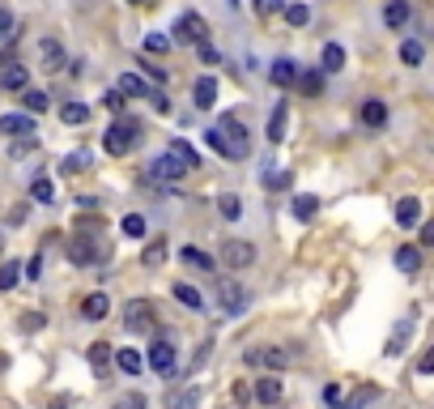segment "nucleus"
I'll return each mask as SVG.
<instances>
[{"mask_svg":"<svg viewBox=\"0 0 434 409\" xmlns=\"http://www.w3.org/2000/svg\"><path fill=\"white\" fill-rule=\"evenodd\" d=\"M222 265H226L230 273H243V269L256 265V248H251L247 239H226V243H222Z\"/></svg>","mask_w":434,"mask_h":409,"instance_id":"423d86ee","label":"nucleus"},{"mask_svg":"<svg viewBox=\"0 0 434 409\" xmlns=\"http://www.w3.org/2000/svg\"><path fill=\"white\" fill-rule=\"evenodd\" d=\"M119 230H124L128 239H145V230H149V226H145V218H141V213H124V218H119Z\"/></svg>","mask_w":434,"mask_h":409,"instance_id":"4c0bfd02","label":"nucleus"},{"mask_svg":"<svg viewBox=\"0 0 434 409\" xmlns=\"http://www.w3.org/2000/svg\"><path fill=\"white\" fill-rule=\"evenodd\" d=\"M0 243H4V235H0Z\"/></svg>","mask_w":434,"mask_h":409,"instance_id":"338daca9","label":"nucleus"},{"mask_svg":"<svg viewBox=\"0 0 434 409\" xmlns=\"http://www.w3.org/2000/svg\"><path fill=\"white\" fill-rule=\"evenodd\" d=\"M188 175V166L175 158V154H158L153 162H149V179H166V184H179Z\"/></svg>","mask_w":434,"mask_h":409,"instance_id":"9d476101","label":"nucleus"},{"mask_svg":"<svg viewBox=\"0 0 434 409\" xmlns=\"http://www.w3.org/2000/svg\"><path fill=\"white\" fill-rule=\"evenodd\" d=\"M392 260H396V269H401L405 277H413V273H422V248H413V243H401Z\"/></svg>","mask_w":434,"mask_h":409,"instance_id":"4be33fe9","label":"nucleus"},{"mask_svg":"<svg viewBox=\"0 0 434 409\" xmlns=\"http://www.w3.org/2000/svg\"><path fill=\"white\" fill-rule=\"evenodd\" d=\"M166 256H170V243H166V235H158V239H149V243H145L141 265H145V269H158V265H166Z\"/></svg>","mask_w":434,"mask_h":409,"instance_id":"5701e85b","label":"nucleus"},{"mask_svg":"<svg viewBox=\"0 0 434 409\" xmlns=\"http://www.w3.org/2000/svg\"><path fill=\"white\" fill-rule=\"evenodd\" d=\"M124 324H128V333H158V307L149 303V299H132L128 303V312H124Z\"/></svg>","mask_w":434,"mask_h":409,"instance_id":"20e7f679","label":"nucleus"},{"mask_svg":"<svg viewBox=\"0 0 434 409\" xmlns=\"http://www.w3.org/2000/svg\"><path fill=\"white\" fill-rule=\"evenodd\" d=\"M30 196H34L38 205H51V201H55V188H51V179H34V184H30Z\"/></svg>","mask_w":434,"mask_h":409,"instance_id":"a18cd8bd","label":"nucleus"},{"mask_svg":"<svg viewBox=\"0 0 434 409\" xmlns=\"http://www.w3.org/2000/svg\"><path fill=\"white\" fill-rule=\"evenodd\" d=\"M102 107H107V111H115V115H119V111H124V107H128V98H124V94H119V90H107V94H102Z\"/></svg>","mask_w":434,"mask_h":409,"instance_id":"8fccbe9b","label":"nucleus"},{"mask_svg":"<svg viewBox=\"0 0 434 409\" xmlns=\"http://www.w3.org/2000/svg\"><path fill=\"white\" fill-rule=\"evenodd\" d=\"M107 316H111V299H107L102 290L81 299V320H107Z\"/></svg>","mask_w":434,"mask_h":409,"instance_id":"b1692460","label":"nucleus"},{"mask_svg":"<svg viewBox=\"0 0 434 409\" xmlns=\"http://www.w3.org/2000/svg\"><path fill=\"white\" fill-rule=\"evenodd\" d=\"M418 222H422V201H418V196H401V201H396V226L413 230Z\"/></svg>","mask_w":434,"mask_h":409,"instance_id":"412c9836","label":"nucleus"},{"mask_svg":"<svg viewBox=\"0 0 434 409\" xmlns=\"http://www.w3.org/2000/svg\"><path fill=\"white\" fill-rule=\"evenodd\" d=\"M286 124H290V102H277L273 115H268V128H264L268 145H281V141H286Z\"/></svg>","mask_w":434,"mask_h":409,"instance_id":"dca6fc26","label":"nucleus"},{"mask_svg":"<svg viewBox=\"0 0 434 409\" xmlns=\"http://www.w3.org/2000/svg\"><path fill=\"white\" fill-rule=\"evenodd\" d=\"M0 90H4V94H21V90H30V68H26V64H9V68L0 73Z\"/></svg>","mask_w":434,"mask_h":409,"instance_id":"6ab92c4d","label":"nucleus"},{"mask_svg":"<svg viewBox=\"0 0 434 409\" xmlns=\"http://www.w3.org/2000/svg\"><path fill=\"white\" fill-rule=\"evenodd\" d=\"M34 329H43V316H21V333H34Z\"/></svg>","mask_w":434,"mask_h":409,"instance_id":"bf43d9fd","label":"nucleus"},{"mask_svg":"<svg viewBox=\"0 0 434 409\" xmlns=\"http://www.w3.org/2000/svg\"><path fill=\"white\" fill-rule=\"evenodd\" d=\"M175 43H170V34H162V30H153V34H145V51L149 55H166Z\"/></svg>","mask_w":434,"mask_h":409,"instance_id":"58836bf2","label":"nucleus"},{"mask_svg":"<svg viewBox=\"0 0 434 409\" xmlns=\"http://www.w3.org/2000/svg\"><path fill=\"white\" fill-rule=\"evenodd\" d=\"M136 68H145V77H149V85H166V68H158V64H149V60H141Z\"/></svg>","mask_w":434,"mask_h":409,"instance_id":"09e8293b","label":"nucleus"},{"mask_svg":"<svg viewBox=\"0 0 434 409\" xmlns=\"http://www.w3.org/2000/svg\"><path fill=\"white\" fill-rule=\"evenodd\" d=\"M409 17H413L409 0H388V4H384V26H388V30H405Z\"/></svg>","mask_w":434,"mask_h":409,"instance_id":"aec40b11","label":"nucleus"},{"mask_svg":"<svg viewBox=\"0 0 434 409\" xmlns=\"http://www.w3.org/2000/svg\"><path fill=\"white\" fill-rule=\"evenodd\" d=\"M21 273H26L30 282H38V277H43V256H30V260L21 265Z\"/></svg>","mask_w":434,"mask_h":409,"instance_id":"864d4df0","label":"nucleus"},{"mask_svg":"<svg viewBox=\"0 0 434 409\" xmlns=\"http://www.w3.org/2000/svg\"><path fill=\"white\" fill-rule=\"evenodd\" d=\"M217 209H222V218H230V222H239V218H243V201H239L234 192L217 196Z\"/></svg>","mask_w":434,"mask_h":409,"instance_id":"a19ab883","label":"nucleus"},{"mask_svg":"<svg viewBox=\"0 0 434 409\" xmlns=\"http://www.w3.org/2000/svg\"><path fill=\"white\" fill-rule=\"evenodd\" d=\"M115 371H119V376H141V371H145V358H141L132 346H128V350H115Z\"/></svg>","mask_w":434,"mask_h":409,"instance_id":"473e14b6","label":"nucleus"},{"mask_svg":"<svg viewBox=\"0 0 434 409\" xmlns=\"http://www.w3.org/2000/svg\"><path fill=\"white\" fill-rule=\"evenodd\" d=\"M345 68V47L341 43H324V51H320V73L328 77V73H341Z\"/></svg>","mask_w":434,"mask_h":409,"instance_id":"bb28decb","label":"nucleus"},{"mask_svg":"<svg viewBox=\"0 0 434 409\" xmlns=\"http://www.w3.org/2000/svg\"><path fill=\"white\" fill-rule=\"evenodd\" d=\"M196 401H200V388H188V393H179V397L170 401V409H192Z\"/></svg>","mask_w":434,"mask_h":409,"instance_id":"3c124183","label":"nucleus"},{"mask_svg":"<svg viewBox=\"0 0 434 409\" xmlns=\"http://www.w3.org/2000/svg\"><path fill=\"white\" fill-rule=\"evenodd\" d=\"M51 409H68V405H64V401H51Z\"/></svg>","mask_w":434,"mask_h":409,"instance_id":"0e129e2a","label":"nucleus"},{"mask_svg":"<svg viewBox=\"0 0 434 409\" xmlns=\"http://www.w3.org/2000/svg\"><path fill=\"white\" fill-rule=\"evenodd\" d=\"M422 60H426V47H422L418 38H405V43H401V64H409V68H418Z\"/></svg>","mask_w":434,"mask_h":409,"instance_id":"c9c22d12","label":"nucleus"},{"mask_svg":"<svg viewBox=\"0 0 434 409\" xmlns=\"http://www.w3.org/2000/svg\"><path fill=\"white\" fill-rule=\"evenodd\" d=\"M149 367L166 380V376H175V341H166L162 333H153V341H149Z\"/></svg>","mask_w":434,"mask_h":409,"instance_id":"6e6552de","label":"nucleus"},{"mask_svg":"<svg viewBox=\"0 0 434 409\" xmlns=\"http://www.w3.org/2000/svg\"><path fill=\"white\" fill-rule=\"evenodd\" d=\"M141 132H145V124H141V119H128V115H119V119H115V124L102 132V149H107L111 158H128V154L136 149Z\"/></svg>","mask_w":434,"mask_h":409,"instance_id":"f257e3e1","label":"nucleus"},{"mask_svg":"<svg viewBox=\"0 0 434 409\" xmlns=\"http://www.w3.org/2000/svg\"><path fill=\"white\" fill-rule=\"evenodd\" d=\"M47 102H51V98H47L43 90H21V107H26V115H43Z\"/></svg>","mask_w":434,"mask_h":409,"instance_id":"e433bc0d","label":"nucleus"},{"mask_svg":"<svg viewBox=\"0 0 434 409\" xmlns=\"http://www.w3.org/2000/svg\"><path fill=\"white\" fill-rule=\"evenodd\" d=\"M89 119V102H77V98H68L64 107H60V124H68V128H81Z\"/></svg>","mask_w":434,"mask_h":409,"instance_id":"c756f323","label":"nucleus"},{"mask_svg":"<svg viewBox=\"0 0 434 409\" xmlns=\"http://www.w3.org/2000/svg\"><path fill=\"white\" fill-rule=\"evenodd\" d=\"M192 102H196V111H213L217 107V77H196Z\"/></svg>","mask_w":434,"mask_h":409,"instance_id":"4468645a","label":"nucleus"},{"mask_svg":"<svg viewBox=\"0 0 434 409\" xmlns=\"http://www.w3.org/2000/svg\"><path fill=\"white\" fill-rule=\"evenodd\" d=\"M324 401H328V405H341V388H337V384H328V388H324Z\"/></svg>","mask_w":434,"mask_h":409,"instance_id":"052dcab7","label":"nucleus"},{"mask_svg":"<svg viewBox=\"0 0 434 409\" xmlns=\"http://www.w3.org/2000/svg\"><path fill=\"white\" fill-rule=\"evenodd\" d=\"M358 115H362L367 128H384V124H388V102H384V98H367Z\"/></svg>","mask_w":434,"mask_h":409,"instance_id":"cd10ccee","label":"nucleus"},{"mask_svg":"<svg viewBox=\"0 0 434 409\" xmlns=\"http://www.w3.org/2000/svg\"><path fill=\"white\" fill-rule=\"evenodd\" d=\"M89 162H94V154H89V149H77V154L60 158V171H64V175H81V171H85Z\"/></svg>","mask_w":434,"mask_h":409,"instance_id":"f704fd0d","label":"nucleus"},{"mask_svg":"<svg viewBox=\"0 0 434 409\" xmlns=\"http://www.w3.org/2000/svg\"><path fill=\"white\" fill-rule=\"evenodd\" d=\"M422 226V248H434V218L430 222H418Z\"/></svg>","mask_w":434,"mask_h":409,"instance_id":"13d9d810","label":"nucleus"},{"mask_svg":"<svg viewBox=\"0 0 434 409\" xmlns=\"http://www.w3.org/2000/svg\"><path fill=\"white\" fill-rule=\"evenodd\" d=\"M298 358H303V346H298V341H286V346H256V350L243 354L247 367H264V371H286V367L298 363Z\"/></svg>","mask_w":434,"mask_h":409,"instance_id":"f03ea898","label":"nucleus"},{"mask_svg":"<svg viewBox=\"0 0 434 409\" xmlns=\"http://www.w3.org/2000/svg\"><path fill=\"white\" fill-rule=\"evenodd\" d=\"M375 397H379V388H375V384H362V388H358V393H354V397H349L341 409H367Z\"/></svg>","mask_w":434,"mask_h":409,"instance_id":"79ce46f5","label":"nucleus"},{"mask_svg":"<svg viewBox=\"0 0 434 409\" xmlns=\"http://www.w3.org/2000/svg\"><path fill=\"white\" fill-rule=\"evenodd\" d=\"M217 132L230 141V158H234V162H243V158L251 154V137H247V124H243V119H234V115H222Z\"/></svg>","mask_w":434,"mask_h":409,"instance_id":"39448f33","label":"nucleus"},{"mask_svg":"<svg viewBox=\"0 0 434 409\" xmlns=\"http://www.w3.org/2000/svg\"><path fill=\"white\" fill-rule=\"evenodd\" d=\"M64 256H68V265L85 269V265L98 260V239H89V235H72V239H64Z\"/></svg>","mask_w":434,"mask_h":409,"instance_id":"0eeeda50","label":"nucleus"},{"mask_svg":"<svg viewBox=\"0 0 434 409\" xmlns=\"http://www.w3.org/2000/svg\"><path fill=\"white\" fill-rule=\"evenodd\" d=\"M205 141H209V149H213V154H222V158H230V141H226V137H222L217 128H209V132H205ZM230 162H234V158H230Z\"/></svg>","mask_w":434,"mask_h":409,"instance_id":"49530a36","label":"nucleus"},{"mask_svg":"<svg viewBox=\"0 0 434 409\" xmlns=\"http://www.w3.org/2000/svg\"><path fill=\"white\" fill-rule=\"evenodd\" d=\"M418 376H434V346L422 354V363H418Z\"/></svg>","mask_w":434,"mask_h":409,"instance_id":"4d7b16f0","label":"nucleus"},{"mask_svg":"<svg viewBox=\"0 0 434 409\" xmlns=\"http://www.w3.org/2000/svg\"><path fill=\"white\" fill-rule=\"evenodd\" d=\"M251 393H256V401H260V405H277L286 388H281V380H277V376H260Z\"/></svg>","mask_w":434,"mask_h":409,"instance_id":"a878e982","label":"nucleus"},{"mask_svg":"<svg viewBox=\"0 0 434 409\" xmlns=\"http://www.w3.org/2000/svg\"><path fill=\"white\" fill-rule=\"evenodd\" d=\"M111 367H115V350H111L107 341L89 346V371H94L98 380H107V376H111Z\"/></svg>","mask_w":434,"mask_h":409,"instance_id":"a211bd4d","label":"nucleus"},{"mask_svg":"<svg viewBox=\"0 0 434 409\" xmlns=\"http://www.w3.org/2000/svg\"><path fill=\"white\" fill-rule=\"evenodd\" d=\"M409 337H413V320H401V324L392 329V337H388L384 354H388V358H401V354H405V346H409Z\"/></svg>","mask_w":434,"mask_h":409,"instance_id":"393cba45","label":"nucleus"},{"mask_svg":"<svg viewBox=\"0 0 434 409\" xmlns=\"http://www.w3.org/2000/svg\"><path fill=\"white\" fill-rule=\"evenodd\" d=\"M256 13H260V17H273V13H286V0H256Z\"/></svg>","mask_w":434,"mask_h":409,"instance_id":"603ef678","label":"nucleus"},{"mask_svg":"<svg viewBox=\"0 0 434 409\" xmlns=\"http://www.w3.org/2000/svg\"><path fill=\"white\" fill-rule=\"evenodd\" d=\"M226 4H230V9H239V4H243V0H226Z\"/></svg>","mask_w":434,"mask_h":409,"instance_id":"69168bd1","label":"nucleus"},{"mask_svg":"<svg viewBox=\"0 0 434 409\" xmlns=\"http://www.w3.org/2000/svg\"><path fill=\"white\" fill-rule=\"evenodd\" d=\"M170 43H209V21L196 13V9H183L179 17H175V26H170Z\"/></svg>","mask_w":434,"mask_h":409,"instance_id":"7ed1b4c3","label":"nucleus"},{"mask_svg":"<svg viewBox=\"0 0 434 409\" xmlns=\"http://www.w3.org/2000/svg\"><path fill=\"white\" fill-rule=\"evenodd\" d=\"M179 260H183L188 269H200V273H213V269H217V260H213L209 252H200V248H183Z\"/></svg>","mask_w":434,"mask_h":409,"instance_id":"72a5a7b5","label":"nucleus"},{"mask_svg":"<svg viewBox=\"0 0 434 409\" xmlns=\"http://www.w3.org/2000/svg\"><path fill=\"white\" fill-rule=\"evenodd\" d=\"M17 30H21V26H17V17H13L9 9H0V43H9Z\"/></svg>","mask_w":434,"mask_h":409,"instance_id":"de8ad7c7","label":"nucleus"},{"mask_svg":"<svg viewBox=\"0 0 434 409\" xmlns=\"http://www.w3.org/2000/svg\"><path fill=\"white\" fill-rule=\"evenodd\" d=\"M268 81H273V85H281V90H290V85L298 81V64H294L290 55H277V60L268 64Z\"/></svg>","mask_w":434,"mask_h":409,"instance_id":"f8f14e48","label":"nucleus"},{"mask_svg":"<svg viewBox=\"0 0 434 409\" xmlns=\"http://www.w3.org/2000/svg\"><path fill=\"white\" fill-rule=\"evenodd\" d=\"M290 213H294L298 222H311V218L320 213V196H311V192H298V196L290 201Z\"/></svg>","mask_w":434,"mask_h":409,"instance_id":"7c9ffc66","label":"nucleus"},{"mask_svg":"<svg viewBox=\"0 0 434 409\" xmlns=\"http://www.w3.org/2000/svg\"><path fill=\"white\" fill-rule=\"evenodd\" d=\"M64 60H68V55H64V43L51 38V34H43V38H38V68H43V73H60Z\"/></svg>","mask_w":434,"mask_h":409,"instance_id":"1a4fd4ad","label":"nucleus"},{"mask_svg":"<svg viewBox=\"0 0 434 409\" xmlns=\"http://www.w3.org/2000/svg\"><path fill=\"white\" fill-rule=\"evenodd\" d=\"M115 409H145V397H141V393H136V397H128V401H124V405H115Z\"/></svg>","mask_w":434,"mask_h":409,"instance_id":"680f3d73","label":"nucleus"},{"mask_svg":"<svg viewBox=\"0 0 434 409\" xmlns=\"http://www.w3.org/2000/svg\"><path fill=\"white\" fill-rule=\"evenodd\" d=\"M290 179H294L290 171H264V179H260V184H264V192H286V188H290Z\"/></svg>","mask_w":434,"mask_h":409,"instance_id":"ea45409f","label":"nucleus"},{"mask_svg":"<svg viewBox=\"0 0 434 409\" xmlns=\"http://www.w3.org/2000/svg\"><path fill=\"white\" fill-rule=\"evenodd\" d=\"M0 137H38L34 132V115H26V111L0 115Z\"/></svg>","mask_w":434,"mask_h":409,"instance_id":"9b49d317","label":"nucleus"},{"mask_svg":"<svg viewBox=\"0 0 434 409\" xmlns=\"http://www.w3.org/2000/svg\"><path fill=\"white\" fill-rule=\"evenodd\" d=\"M166 154H175V158H179V162H183L188 171H200V166H205V162H200V149H196V145H192L188 137H170Z\"/></svg>","mask_w":434,"mask_h":409,"instance_id":"2eb2a0df","label":"nucleus"},{"mask_svg":"<svg viewBox=\"0 0 434 409\" xmlns=\"http://www.w3.org/2000/svg\"><path fill=\"white\" fill-rule=\"evenodd\" d=\"M286 21H290L294 30H303V26L311 21V9H307V4H286Z\"/></svg>","mask_w":434,"mask_h":409,"instance_id":"c03bdc74","label":"nucleus"},{"mask_svg":"<svg viewBox=\"0 0 434 409\" xmlns=\"http://www.w3.org/2000/svg\"><path fill=\"white\" fill-rule=\"evenodd\" d=\"M149 107H153V111H162V115H170V98H166L162 90H153V98H149Z\"/></svg>","mask_w":434,"mask_h":409,"instance_id":"6e6d98bb","label":"nucleus"},{"mask_svg":"<svg viewBox=\"0 0 434 409\" xmlns=\"http://www.w3.org/2000/svg\"><path fill=\"white\" fill-rule=\"evenodd\" d=\"M115 90H119V94H124V98H145V102H149V98H153V90H158V85H149V81H145V77H141V73H124V77H119V85H115Z\"/></svg>","mask_w":434,"mask_h":409,"instance_id":"ddd939ff","label":"nucleus"},{"mask_svg":"<svg viewBox=\"0 0 434 409\" xmlns=\"http://www.w3.org/2000/svg\"><path fill=\"white\" fill-rule=\"evenodd\" d=\"M196 51H200V60H205V64H217V60H222L213 43H196Z\"/></svg>","mask_w":434,"mask_h":409,"instance_id":"5fc2aeb1","label":"nucleus"},{"mask_svg":"<svg viewBox=\"0 0 434 409\" xmlns=\"http://www.w3.org/2000/svg\"><path fill=\"white\" fill-rule=\"evenodd\" d=\"M217 299H222V307H226L230 316H239V312H243V303H247V290H243L239 282H230V277H226V282L217 286Z\"/></svg>","mask_w":434,"mask_h":409,"instance_id":"f3484780","label":"nucleus"},{"mask_svg":"<svg viewBox=\"0 0 434 409\" xmlns=\"http://www.w3.org/2000/svg\"><path fill=\"white\" fill-rule=\"evenodd\" d=\"M307 98H320L324 94V73L320 68H298V81H294Z\"/></svg>","mask_w":434,"mask_h":409,"instance_id":"c85d7f7f","label":"nucleus"},{"mask_svg":"<svg viewBox=\"0 0 434 409\" xmlns=\"http://www.w3.org/2000/svg\"><path fill=\"white\" fill-rule=\"evenodd\" d=\"M128 4H136V9H141V4H153V0H128Z\"/></svg>","mask_w":434,"mask_h":409,"instance_id":"e2e57ef3","label":"nucleus"},{"mask_svg":"<svg viewBox=\"0 0 434 409\" xmlns=\"http://www.w3.org/2000/svg\"><path fill=\"white\" fill-rule=\"evenodd\" d=\"M170 294H175V299H179L188 312H205V294H200L196 286H188V282H175V286H170Z\"/></svg>","mask_w":434,"mask_h":409,"instance_id":"2f4dec72","label":"nucleus"},{"mask_svg":"<svg viewBox=\"0 0 434 409\" xmlns=\"http://www.w3.org/2000/svg\"><path fill=\"white\" fill-rule=\"evenodd\" d=\"M17 282H21V265L17 260H4L0 265V290H13Z\"/></svg>","mask_w":434,"mask_h":409,"instance_id":"37998d69","label":"nucleus"}]
</instances>
